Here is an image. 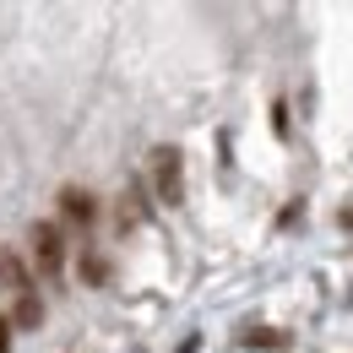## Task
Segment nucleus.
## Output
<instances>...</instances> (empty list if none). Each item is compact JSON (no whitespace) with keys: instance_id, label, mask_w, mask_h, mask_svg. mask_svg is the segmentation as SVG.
Returning a JSON list of instances; mask_svg holds the SVG:
<instances>
[{"instance_id":"423d86ee","label":"nucleus","mask_w":353,"mask_h":353,"mask_svg":"<svg viewBox=\"0 0 353 353\" xmlns=\"http://www.w3.org/2000/svg\"><path fill=\"white\" fill-rule=\"evenodd\" d=\"M39 321H44V299H39V288H33V294H22V299L11 305V326H22V332H39Z\"/></svg>"},{"instance_id":"20e7f679","label":"nucleus","mask_w":353,"mask_h":353,"mask_svg":"<svg viewBox=\"0 0 353 353\" xmlns=\"http://www.w3.org/2000/svg\"><path fill=\"white\" fill-rule=\"evenodd\" d=\"M60 212H65V223H77V228H92L98 223V201H92L82 185H65L60 190Z\"/></svg>"},{"instance_id":"9b49d317","label":"nucleus","mask_w":353,"mask_h":353,"mask_svg":"<svg viewBox=\"0 0 353 353\" xmlns=\"http://www.w3.org/2000/svg\"><path fill=\"white\" fill-rule=\"evenodd\" d=\"M343 223H348V228H353V207H348V212H343Z\"/></svg>"},{"instance_id":"f257e3e1","label":"nucleus","mask_w":353,"mask_h":353,"mask_svg":"<svg viewBox=\"0 0 353 353\" xmlns=\"http://www.w3.org/2000/svg\"><path fill=\"white\" fill-rule=\"evenodd\" d=\"M28 245H33L39 272H44L49 283H60V277H65V234H60L54 223H33V228H28Z\"/></svg>"},{"instance_id":"7ed1b4c3","label":"nucleus","mask_w":353,"mask_h":353,"mask_svg":"<svg viewBox=\"0 0 353 353\" xmlns=\"http://www.w3.org/2000/svg\"><path fill=\"white\" fill-rule=\"evenodd\" d=\"M0 288H6L11 299L33 294V272H28V261H22V250H11V245H0Z\"/></svg>"},{"instance_id":"39448f33","label":"nucleus","mask_w":353,"mask_h":353,"mask_svg":"<svg viewBox=\"0 0 353 353\" xmlns=\"http://www.w3.org/2000/svg\"><path fill=\"white\" fill-rule=\"evenodd\" d=\"M239 343H245L250 353H283L288 343H294V337H288V332H277V326H250Z\"/></svg>"},{"instance_id":"f03ea898","label":"nucleus","mask_w":353,"mask_h":353,"mask_svg":"<svg viewBox=\"0 0 353 353\" xmlns=\"http://www.w3.org/2000/svg\"><path fill=\"white\" fill-rule=\"evenodd\" d=\"M152 190H158L163 207L185 201V158H179V147H158L152 152Z\"/></svg>"},{"instance_id":"1a4fd4ad","label":"nucleus","mask_w":353,"mask_h":353,"mask_svg":"<svg viewBox=\"0 0 353 353\" xmlns=\"http://www.w3.org/2000/svg\"><path fill=\"white\" fill-rule=\"evenodd\" d=\"M0 353H11V321L0 315Z\"/></svg>"},{"instance_id":"9d476101","label":"nucleus","mask_w":353,"mask_h":353,"mask_svg":"<svg viewBox=\"0 0 353 353\" xmlns=\"http://www.w3.org/2000/svg\"><path fill=\"white\" fill-rule=\"evenodd\" d=\"M174 353H201V337H185V343H179Z\"/></svg>"},{"instance_id":"6e6552de","label":"nucleus","mask_w":353,"mask_h":353,"mask_svg":"<svg viewBox=\"0 0 353 353\" xmlns=\"http://www.w3.org/2000/svg\"><path fill=\"white\" fill-rule=\"evenodd\" d=\"M272 131L288 136V103H272Z\"/></svg>"},{"instance_id":"0eeeda50","label":"nucleus","mask_w":353,"mask_h":353,"mask_svg":"<svg viewBox=\"0 0 353 353\" xmlns=\"http://www.w3.org/2000/svg\"><path fill=\"white\" fill-rule=\"evenodd\" d=\"M82 277H88L92 288H98V283L109 277V266H103V256H98V250H88V256H82Z\"/></svg>"}]
</instances>
